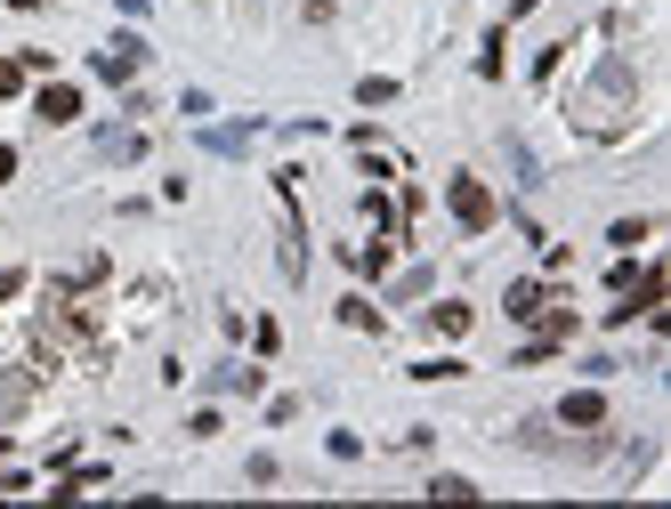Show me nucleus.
I'll list each match as a JSON object with an SVG mask.
<instances>
[{"instance_id":"10","label":"nucleus","mask_w":671,"mask_h":509,"mask_svg":"<svg viewBox=\"0 0 671 509\" xmlns=\"http://www.w3.org/2000/svg\"><path fill=\"white\" fill-rule=\"evenodd\" d=\"M97 154H106V162H130V154H146V138H138V130H106V138H97Z\"/></svg>"},{"instance_id":"8","label":"nucleus","mask_w":671,"mask_h":509,"mask_svg":"<svg viewBox=\"0 0 671 509\" xmlns=\"http://www.w3.org/2000/svg\"><path fill=\"white\" fill-rule=\"evenodd\" d=\"M502 308H510L518 323H534V316H542V283H510V292H502Z\"/></svg>"},{"instance_id":"7","label":"nucleus","mask_w":671,"mask_h":509,"mask_svg":"<svg viewBox=\"0 0 671 509\" xmlns=\"http://www.w3.org/2000/svg\"><path fill=\"white\" fill-rule=\"evenodd\" d=\"M429 332H437V340H461V332H470V308H461V299H437V308H429Z\"/></svg>"},{"instance_id":"5","label":"nucleus","mask_w":671,"mask_h":509,"mask_svg":"<svg viewBox=\"0 0 671 509\" xmlns=\"http://www.w3.org/2000/svg\"><path fill=\"white\" fill-rule=\"evenodd\" d=\"M33 106H40V121L57 130V121H73V114H81V90H73V81H49V90H40Z\"/></svg>"},{"instance_id":"12","label":"nucleus","mask_w":671,"mask_h":509,"mask_svg":"<svg viewBox=\"0 0 671 509\" xmlns=\"http://www.w3.org/2000/svg\"><path fill=\"white\" fill-rule=\"evenodd\" d=\"M340 323H349V332H380V316H373V299H340Z\"/></svg>"},{"instance_id":"11","label":"nucleus","mask_w":671,"mask_h":509,"mask_svg":"<svg viewBox=\"0 0 671 509\" xmlns=\"http://www.w3.org/2000/svg\"><path fill=\"white\" fill-rule=\"evenodd\" d=\"M25 73H40V57H0V97L25 90Z\"/></svg>"},{"instance_id":"13","label":"nucleus","mask_w":671,"mask_h":509,"mask_svg":"<svg viewBox=\"0 0 671 509\" xmlns=\"http://www.w3.org/2000/svg\"><path fill=\"white\" fill-rule=\"evenodd\" d=\"M356 97H364V106H389V97H397V81H389V73H364V90H356Z\"/></svg>"},{"instance_id":"2","label":"nucleus","mask_w":671,"mask_h":509,"mask_svg":"<svg viewBox=\"0 0 671 509\" xmlns=\"http://www.w3.org/2000/svg\"><path fill=\"white\" fill-rule=\"evenodd\" d=\"M445 202H454V218H461V227H494V194H485L470 170H461L454 187H445Z\"/></svg>"},{"instance_id":"3","label":"nucleus","mask_w":671,"mask_h":509,"mask_svg":"<svg viewBox=\"0 0 671 509\" xmlns=\"http://www.w3.org/2000/svg\"><path fill=\"white\" fill-rule=\"evenodd\" d=\"M566 340H575V316H566V308H551V316L534 323V340H526V348H518V364H542V356H558Z\"/></svg>"},{"instance_id":"1","label":"nucleus","mask_w":671,"mask_h":509,"mask_svg":"<svg viewBox=\"0 0 671 509\" xmlns=\"http://www.w3.org/2000/svg\"><path fill=\"white\" fill-rule=\"evenodd\" d=\"M90 66H97V81H114V90H130V81L146 73V40H138V33H121V40H106V49L90 57Z\"/></svg>"},{"instance_id":"4","label":"nucleus","mask_w":671,"mask_h":509,"mask_svg":"<svg viewBox=\"0 0 671 509\" xmlns=\"http://www.w3.org/2000/svg\"><path fill=\"white\" fill-rule=\"evenodd\" d=\"M558 421H566V429H599V421H607V396H599V389H575V396L558 404Z\"/></svg>"},{"instance_id":"6","label":"nucleus","mask_w":671,"mask_h":509,"mask_svg":"<svg viewBox=\"0 0 671 509\" xmlns=\"http://www.w3.org/2000/svg\"><path fill=\"white\" fill-rule=\"evenodd\" d=\"M349 268H356V275H389V268H397V242H389V235H373L364 251H349Z\"/></svg>"},{"instance_id":"15","label":"nucleus","mask_w":671,"mask_h":509,"mask_svg":"<svg viewBox=\"0 0 671 509\" xmlns=\"http://www.w3.org/2000/svg\"><path fill=\"white\" fill-rule=\"evenodd\" d=\"M9 9H49V0H9Z\"/></svg>"},{"instance_id":"9","label":"nucleus","mask_w":671,"mask_h":509,"mask_svg":"<svg viewBox=\"0 0 671 509\" xmlns=\"http://www.w3.org/2000/svg\"><path fill=\"white\" fill-rule=\"evenodd\" d=\"M202 146H211V154H243V146H251V121H227V130H202Z\"/></svg>"},{"instance_id":"14","label":"nucleus","mask_w":671,"mask_h":509,"mask_svg":"<svg viewBox=\"0 0 671 509\" xmlns=\"http://www.w3.org/2000/svg\"><path fill=\"white\" fill-rule=\"evenodd\" d=\"M9 178H16V146H0V187H9Z\"/></svg>"}]
</instances>
